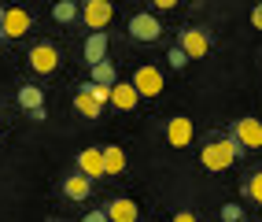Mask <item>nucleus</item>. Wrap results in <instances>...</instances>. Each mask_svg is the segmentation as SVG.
Here are the masks:
<instances>
[{
    "instance_id": "f3484780",
    "label": "nucleus",
    "mask_w": 262,
    "mask_h": 222,
    "mask_svg": "<svg viewBox=\"0 0 262 222\" xmlns=\"http://www.w3.org/2000/svg\"><path fill=\"white\" fill-rule=\"evenodd\" d=\"M93 85H103V89H111V85L118 82V74H115V63L111 59H103V63H96L93 67V78H89Z\"/></svg>"
},
{
    "instance_id": "7ed1b4c3",
    "label": "nucleus",
    "mask_w": 262,
    "mask_h": 222,
    "mask_svg": "<svg viewBox=\"0 0 262 222\" xmlns=\"http://www.w3.org/2000/svg\"><path fill=\"white\" fill-rule=\"evenodd\" d=\"M111 15H115V8L107 4V0H89V4L81 8V19H85V26H89L93 33H103V26L111 23Z\"/></svg>"
},
{
    "instance_id": "9b49d317",
    "label": "nucleus",
    "mask_w": 262,
    "mask_h": 222,
    "mask_svg": "<svg viewBox=\"0 0 262 222\" xmlns=\"http://www.w3.org/2000/svg\"><path fill=\"white\" fill-rule=\"evenodd\" d=\"M81 52H85V63H89V67L103 63V59H107V33H89Z\"/></svg>"
},
{
    "instance_id": "b1692460",
    "label": "nucleus",
    "mask_w": 262,
    "mask_h": 222,
    "mask_svg": "<svg viewBox=\"0 0 262 222\" xmlns=\"http://www.w3.org/2000/svg\"><path fill=\"white\" fill-rule=\"evenodd\" d=\"M251 26H255V30H262V4H255V8H251Z\"/></svg>"
},
{
    "instance_id": "4be33fe9",
    "label": "nucleus",
    "mask_w": 262,
    "mask_h": 222,
    "mask_svg": "<svg viewBox=\"0 0 262 222\" xmlns=\"http://www.w3.org/2000/svg\"><path fill=\"white\" fill-rule=\"evenodd\" d=\"M240 218H244L240 204H225V208H222V222H240Z\"/></svg>"
},
{
    "instance_id": "4468645a",
    "label": "nucleus",
    "mask_w": 262,
    "mask_h": 222,
    "mask_svg": "<svg viewBox=\"0 0 262 222\" xmlns=\"http://www.w3.org/2000/svg\"><path fill=\"white\" fill-rule=\"evenodd\" d=\"M137 204L133 200H111L107 204V222H137Z\"/></svg>"
},
{
    "instance_id": "a878e982",
    "label": "nucleus",
    "mask_w": 262,
    "mask_h": 222,
    "mask_svg": "<svg viewBox=\"0 0 262 222\" xmlns=\"http://www.w3.org/2000/svg\"><path fill=\"white\" fill-rule=\"evenodd\" d=\"M170 222H200V218H196V215H192V211H181V215H173Z\"/></svg>"
},
{
    "instance_id": "39448f33",
    "label": "nucleus",
    "mask_w": 262,
    "mask_h": 222,
    "mask_svg": "<svg viewBox=\"0 0 262 222\" xmlns=\"http://www.w3.org/2000/svg\"><path fill=\"white\" fill-rule=\"evenodd\" d=\"M129 33H133L137 41H159L163 26H159V19H155L151 11H137L133 19H129Z\"/></svg>"
},
{
    "instance_id": "f257e3e1",
    "label": "nucleus",
    "mask_w": 262,
    "mask_h": 222,
    "mask_svg": "<svg viewBox=\"0 0 262 222\" xmlns=\"http://www.w3.org/2000/svg\"><path fill=\"white\" fill-rule=\"evenodd\" d=\"M240 156H244V148H240L233 137H222V141H211V145L200 152V163H203L207 170H229Z\"/></svg>"
},
{
    "instance_id": "1a4fd4ad",
    "label": "nucleus",
    "mask_w": 262,
    "mask_h": 222,
    "mask_svg": "<svg viewBox=\"0 0 262 222\" xmlns=\"http://www.w3.org/2000/svg\"><path fill=\"white\" fill-rule=\"evenodd\" d=\"M166 141H170L173 148H185V145L192 141V118H185V115H173L170 123H166Z\"/></svg>"
},
{
    "instance_id": "a211bd4d",
    "label": "nucleus",
    "mask_w": 262,
    "mask_h": 222,
    "mask_svg": "<svg viewBox=\"0 0 262 222\" xmlns=\"http://www.w3.org/2000/svg\"><path fill=\"white\" fill-rule=\"evenodd\" d=\"M78 15H81V8L74 4V0H59V4L52 8V19H56V23H74Z\"/></svg>"
},
{
    "instance_id": "aec40b11",
    "label": "nucleus",
    "mask_w": 262,
    "mask_h": 222,
    "mask_svg": "<svg viewBox=\"0 0 262 222\" xmlns=\"http://www.w3.org/2000/svg\"><path fill=\"white\" fill-rule=\"evenodd\" d=\"M78 93H85V96H93L96 104H111V89H103V85H93V82H85Z\"/></svg>"
},
{
    "instance_id": "f03ea898",
    "label": "nucleus",
    "mask_w": 262,
    "mask_h": 222,
    "mask_svg": "<svg viewBox=\"0 0 262 222\" xmlns=\"http://www.w3.org/2000/svg\"><path fill=\"white\" fill-rule=\"evenodd\" d=\"M129 85L137 89V96H159L163 93V71L159 67H137Z\"/></svg>"
},
{
    "instance_id": "423d86ee",
    "label": "nucleus",
    "mask_w": 262,
    "mask_h": 222,
    "mask_svg": "<svg viewBox=\"0 0 262 222\" xmlns=\"http://www.w3.org/2000/svg\"><path fill=\"white\" fill-rule=\"evenodd\" d=\"M178 48L188 56V59H200V56H207V48H211V37H207V30H181V41H178Z\"/></svg>"
},
{
    "instance_id": "6ab92c4d",
    "label": "nucleus",
    "mask_w": 262,
    "mask_h": 222,
    "mask_svg": "<svg viewBox=\"0 0 262 222\" xmlns=\"http://www.w3.org/2000/svg\"><path fill=\"white\" fill-rule=\"evenodd\" d=\"M74 108H78L85 118H100V111H103V104H96V100H93V96H85V93L74 96Z\"/></svg>"
},
{
    "instance_id": "412c9836",
    "label": "nucleus",
    "mask_w": 262,
    "mask_h": 222,
    "mask_svg": "<svg viewBox=\"0 0 262 222\" xmlns=\"http://www.w3.org/2000/svg\"><path fill=\"white\" fill-rule=\"evenodd\" d=\"M244 193H248L255 204H262V170H258V174H251V181L244 185Z\"/></svg>"
},
{
    "instance_id": "5701e85b",
    "label": "nucleus",
    "mask_w": 262,
    "mask_h": 222,
    "mask_svg": "<svg viewBox=\"0 0 262 222\" xmlns=\"http://www.w3.org/2000/svg\"><path fill=\"white\" fill-rule=\"evenodd\" d=\"M166 59H170V67H178V71H181V67L188 63V56L181 52V48H178V45H173V48H170V52H166Z\"/></svg>"
},
{
    "instance_id": "0eeeda50",
    "label": "nucleus",
    "mask_w": 262,
    "mask_h": 222,
    "mask_svg": "<svg viewBox=\"0 0 262 222\" xmlns=\"http://www.w3.org/2000/svg\"><path fill=\"white\" fill-rule=\"evenodd\" d=\"M233 141L240 148H262V123L258 118H240L233 126Z\"/></svg>"
},
{
    "instance_id": "dca6fc26",
    "label": "nucleus",
    "mask_w": 262,
    "mask_h": 222,
    "mask_svg": "<svg viewBox=\"0 0 262 222\" xmlns=\"http://www.w3.org/2000/svg\"><path fill=\"white\" fill-rule=\"evenodd\" d=\"M19 108H23V111L45 108V93L37 89V85H23V89H19Z\"/></svg>"
},
{
    "instance_id": "393cba45",
    "label": "nucleus",
    "mask_w": 262,
    "mask_h": 222,
    "mask_svg": "<svg viewBox=\"0 0 262 222\" xmlns=\"http://www.w3.org/2000/svg\"><path fill=\"white\" fill-rule=\"evenodd\" d=\"M81 222H107V211H89Z\"/></svg>"
},
{
    "instance_id": "ddd939ff",
    "label": "nucleus",
    "mask_w": 262,
    "mask_h": 222,
    "mask_svg": "<svg viewBox=\"0 0 262 222\" xmlns=\"http://www.w3.org/2000/svg\"><path fill=\"white\" fill-rule=\"evenodd\" d=\"M100 156H103V174H122L126 170V152L118 145H103Z\"/></svg>"
},
{
    "instance_id": "f8f14e48",
    "label": "nucleus",
    "mask_w": 262,
    "mask_h": 222,
    "mask_svg": "<svg viewBox=\"0 0 262 222\" xmlns=\"http://www.w3.org/2000/svg\"><path fill=\"white\" fill-rule=\"evenodd\" d=\"M137 100H141V96H137V89H133L129 82H115V85H111V104H115V108L133 111V108H137Z\"/></svg>"
},
{
    "instance_id": "2eb2a0df",
    "label": "nucleus",
    "mask_w": 262,
    "mask_h": 222,
    "mask_svg": "<svg viewBox=\"0 0 262 222\" xmlns=\"http://www.w3.org/2000/svg\"><path fill=\"white\" fill-rule=\"evenodd\" d=\"M93 189V181L89 178H81V174H71V178H63V193L71 196V200H85Z\"/></svg>"
},
{
    "instance_id": "bb28decb",
    "label": "nucleus",
    "mask_w": 262,
    "mask_h": 222,
    "mask_svg": "<svg viewBox=\"0 0 262 222\" xmlns=\"http://www.w3.org/2000/svg\"><path fill=\"white\" fill-rule=\"evenodd\" d=\"M4 11H8V8H0V23H4Z\"/></svg>"
},
{
    "instance_id": "6e6552de",
    "label": "nucleus",
    "mask_w": 262,
    "mask_h": 222,
    "mask_svg": "<svg viewBox=\"0 0 262 222\" xmlns=\"http://www.w3.org/2000/svg\"><path fill=\"white\" fill-rule=\"evenodd\" d=\"M26 30H30V11L8 8L4 11V23H0V37H23Z\"/></svg>"
},
{
    "instance_id": "9d476101",
    "label": "nucleus",
    "mask_w": 262,
    "mask_h": 222,
    "mask_svg": "<svg viewBox=\"0 0 262 222\" xmlns=\"http://www.w3.org/2000/svg\"><path fill=\"white\" fill-rule=\"evenodd\" d=\"M78 174L81 178H103V156H100V148H85L78 152Z\"/></svg>"
},
{
    "instance_id": "20e7f679",
    "label": "nucleus",
    "mask_w": 262,
    "mask_h": 222,
    "mask_svg": "<svg viewBox=\"0 0 262 222\" xmlns=\"http://www.w3.org/2000/svg\"><path fill=\"white\" fill-rule=\"evenodd\" d=\"M30 67H33V71H37V74H52V71H56V63H59V52H56V45H48V41H41V45H33L30 48Z\"/></svg>"
}]
</instances>
